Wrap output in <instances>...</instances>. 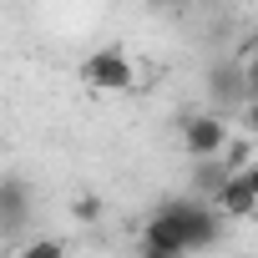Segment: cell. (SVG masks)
<instances>
[{
  "label": "cell",
  "mask_w": 258,
  "mask_h": 258,
  "mask_svg": "<svg viewBox=\"0 0 258 258\" xmlns=\"http://www.w3.org/2000/svg\"><path fill=\"white\" fill-rule=\"evenodd\" d=\"M187 253H192V248H187L182 208H177V203L157 208V213L147 218V228H142V258H187Z\"/></svg>",
  "instance_id": "6da1fadb"
},
{
  "label": "cell",
  "mask_w": 258,
  "mask_h": 258,
  "mask_svg": "<svg viewBox=\"0 0 258 258\" xmlns=\"http://www.w3.org/2000/svg\"><path fill=\"white\" fill-rule=\"evenodd\" d=\"M81 81L91 91H132L137 86V66H132V56L121 46H101V51H91L81 61Z\"/></svg>",
  "instance_id": "7a4b0ae2"
},
{
  "label": "cell",
  "mask_w": 258,
  "mask_h": 258,
  "mask_svg": "<svg viewBox=\"0 0 258 258\" xmlns=\"http://www.w3.org/2000/svg\"><path fill=\"white\" fill-rule=\"evenodd\" d=\"M182 147H187L192 162L223 157V147H228V126H223V116H218V111H187V116H182Z\"/></svg>",
  "instance_id": "3957f363"
},
{
  "label": "cell",
  "mask_w": 258,
  "mask_h": 258,
  "mask_svg": "<svg viewBox=\"0 0 258 258\" xmlns=\"http://www.w3.org/2000/svg\"><path fill=\"white\" fill-rule=\"evenodd\" d=\"M31 223V187L21 177H0V238H16Z\"/></svg>",
  "instance_id": "277c9868"
},
{
  "label": "cell",
  "mask_w": 258,
  "mask_h": 258,
  "mask_svg": "<svg viewBox=\"0 0 258 258\" xmlns=\"http://www.w3.org/2000/svg\"><path fill=\"white\" fill-rule=\"evenodd\" d=\"M213 208H218L223 218H253V213H258V192L248 187L243 172H233V177L213 192Z\"/></svg>",
  "instance_id": "5b68a950"
},
{
  "label": "cell",
  "mask_w": 258,
  "mask_h": 258,
  "mask_svg": "<svg viewBox=\"0 0 258 258\" xmlns=\"http://www.w3.org/2000/svg\"><path fill=\"white\" fill-rule=\"evenodd\" d=\"M208 91H213V101L218 106H248V76H243V66H213L208 71Z\"/></svg>",
  "instance_id": "8992f818"
},
{
  "label": "cell",
  "mask_w": 258,
  "mask_h": 258,
  "mask_svg": "<svg viewBox=\"0 0 258 258\" xmlns=\"http://www.w3.org/2000/svg\"><path fill=\"white\" fill-rule=\"evenodd\" d=\"M228 177H233L228 157H203V162H198V172H192V187H198V192H208V203H213V192H218Z\"/></svg>",
  "instance_id": "52a82bcc"
},
{
  "label": "cell",
  "mask_w": 258,
  "mask_h": 258,
  "mask_svg": "<svg viewBox=\"0 0 258 258\" xmlns=\"http://www.w3.org/2000/svg\"><path fill=\"white\" fill-rule=\"evenodd\" d=\"M16 258H66V243L61 238H31V243H21Z\"/></svg>",
  "instance_id": "ba28073f"
},
{
  "label": "cell",
  "mask_w": 258,
  "mask_h": 258,
  "mask_svg": "<svg viewBox=\"0 0 258 258\" xmlns=\"http://www.w3.org/2000/svg\"><path fill=\"white\" fill-rule=\"evenodd\" d=\"M71 213H76V223H96V218L106 213V203H101L96 192H81V198L71 203Z\"/></svg>",
  "instance_id": "9c48e42d"
},
{
  "label": "cell",
  "mask_w": 258,
  "mask_h": 258,
  "mask_svg": "<svg viewBox=\"0 0 258 258\" xmlns=\"http://www.w3.org/2000/svg\"><path fill=\"white\" fill-rule=\"evenodd\" d=\"M243 76H248V101H253V96H258V51H253V61L243 66Z\"/></svg>",
  "instance_id": "30bf717a"
},
{
  "label": "cell",
  "mask_w": 258,
  "mask_h": 258,
  "mask_svg": "<svg viewBox=\"0 0 258 258\" xmlns=\"http://www.w3.org/2000/svg\"><path fill=\"white\" fill-rule=\"evenodd\" d=\"M243 121H248V132H258V96L243 106Z\"/></svg>",
  "instance_id": "8fae6325"
},
{
  "label": "cell",
  "mask_w": 258,
  "mask_h": 258,
  "mask_svg": "<svg viewBox=\"0 0 258 258\" xmlns=\"http://www.w3.org/2000/svg\"><path fill=\"white\" fill-rule=\"evenodd\" d=\"M243 177H248V187L258 192V162H248V167H243Z\"/></svg>",
  "instance_id": "7c38bea8"
},
{
  "label": "cell",
  "mask_w": 258,
  "mask_h": 258,
  "mask_svg": "<svg viewBox=\"0 0 258 258\" xmlns=\"http://www.w3.org/2000/svg\"><path fill=\"white\" fill-rule=\"evenodd\" d=\"M147 6H162V11H172V6H187V0H147Z\"/></svg>",
  "instance_id": "4fadbf2b"
},
{
  "label": "cell",
  "mask_w": 258,
  "mask_h": 258,
  "mask_svg": "<svg viewBox=\"0 0 258 258\" xmlns=\"http://www.w3.org/2000/svg\"><path fill=\"white\" fill-rule=\"evenodd\" d=\"M253 51H258V36H253Z\"/></svg>",
  "instance_id": "5bb4252c"
}]
</instances>
